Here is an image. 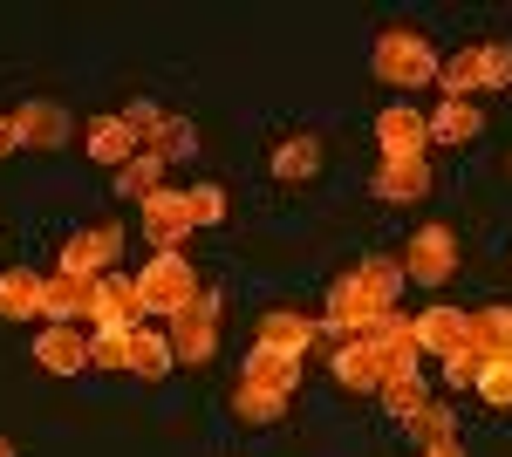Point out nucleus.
Returning <instances> with one entry per match:
<instances>
[{
  "label": "nucleus",
  "instance_id": "1",
  "mask_svg": "<svg viewBox=\"0 0 512 457\" xmlns=\"http://www.w3.org/2000/svg\"><path fill=\"white\" fill-rule=\"evenodd\" d=\"M376 82H390V89H424L437 82V48L417 28H390V35H376Z\"/></svg>",
  "mask_w": 512,
  "mask_h": 457
},
{
  "label": "nucleus",
  "instance_id": "2",
  "mask_svg": "<svg viewBox=\"0 0 512 457\" xmlns=\"http://www.w3.org/2000/svg\"><path fill=\"white\" fill-rule=\"evenodd\" d=\"M137 301H144V314L178 321V314L198 301V280H192V267H185V253H151V267L137 273Z\"/></svg>",
  "mask_w": 512,
  "mask_h": 457
},
{
  "label": "nucleus",
  "instance_id": "3",
  "mask_svg": "<svg viewBox=\"0 0 512 457\" xmlns=\"http://www.w3.org/2000/svg\"><path fill=\"white\" fill-rule=\"evenodd\" d=\"M383 314H390V301H383L362 273H342V280L328 287V328H335L342 342H349V335H369Z\"/></svg>",
  "mask_w": 512,
  "mask_h": 457
},
{
  "label": "nucleus",
  "instance_id": "4",
  "mask_svg": "<svg viewBox=\"0 0 512 457\" xmlns=\"http://www.w3.org/2000/svg\"><path fill=\"white\" fill-rule=\"evenodd\" d=\"M185 232H192V191H151L144 198V246H158V253H178L185 246Z\"/></svg>",
  "mask_w": 512,
  "mask_h": 457
},
{
  "label": "nucleus",
  "instance_id": "5",
  "mask_svg": "<svg viewBox=\"0 0 512 457\" xmlns=\"http://www.w3.org/2000/svg\"><path fill=\"white\" fill-rule=\"evenodd\" d=\"M403 273L417 280V287H444L451 273H458V239L444 226H424L410 246H403Z\"/></svg>",
  "mask_w": 512,
  "mask_h": 457
},
{
  "label": "nucleus",
  "instance_id": "6",
  "mask_svg": "<svg viewBox=\"0 0 512 457\" xmlns=\"http://www.w3.org/2000/svg\"><path fill=\"white\" fill-rule=\"evenodd\" d=\"M171 348H178V362H192V369L219 355V301H212V294H198V301L171 321Z\"/></svg>",
  "mask_w": 512,
  "mask_h": 457
},
{
  "label": "nucleus",
  "instance_id": "7",
  "mask_svg": "<svg viewBox=\"0 0 512 457\" xmlns=\"http://www.w3.org/2000/svg\"><path fill=\"white\" fill-rule=\"evenodd\" d=\"M137 280H123V273H103L96 280V301H89V321H96V335H137Z\"/></svg>",
  "mask_w": 512,
  "mask_h": 457
},
{
  "label": "nucleus",
  "instance_id": "8",
  "mask_svg": "<svg viewBox=\"0 0 512 457\" xmlns=\"http://www.w3.org/2000/svg\"><path fill=\"white\" fill-rule=\"evenodd\" d=\"M376 144H383V164L424 157V144H431V116H417L410 103H390V110L376 116Z\"/></svg>",
  "mask_w": 512,
  "mask_h": 457
},
{
  "label": "nucleus",
  "instance_id": "9",
  "mask_svg": "<svg viewBox=\"0 0 512 457\" xmlns=\"http://www.w3.org/2000/svg\"><path fill=\"white\" fill-rule=\"evenodd\" d=\"M117 246H123V226L76 232V239L62 246V273H76V280H103V273L117 267Z\"/></svg>",
  "mask_w": 512,
  "mask_h": 457
},
{
  "label": "nucleus",
  "instance_id": "10",
  "mask_svg": "<svg viewBox=\"0 0 512 457\" xmlns=\"http://www.w3.org/2000/svg\"><path fill=\"white\" fill-rule=\"evenodd\" d=\"M362 342L376 348V362H383V376H417V355H424V348H417V328H410V321H403V314H383V321H376V328H369V335H362Z\"/></svg>",
  "mask_w": 512,
  "mask_h": 457
},
{
  "label": "nucleus",
  "instance_id": "11",
  "mask_svg": "<svg viewBox=\"0 0 512 457\" xmlns=\"http://www.w3.org/2000/svg\"><path fill=\"white\" fill-rule=\"evenodd\" d=\"M410 328H417V348H424V355H451V348H465V342H472V314H458L451 301L424 307V314H417Z\"/></svg>",
  "mask_w": 512,
  "mask_h": 457
},
{
  "label": "nucleus",
  "instance_id": "12",
  "mask_svg": "<svg viewBox=\"0 0 512 457\" xmlns=\"http://www.w3.org/2000/svg\"><path fill=\"white\" fill-rule=\"evenodd\" d=\"M89 348H96V335H82V328H41L35 362L48 376H82L89 369Z\"/></svg>",
  "mask_w": 512,
  "mask_h": 457
},
{
  "label": "nucleus",
  "instance_id": "13",
  "mask_svg": "<svg viewBox=\"0 0 512 457\" xmlns=\"http://www.w3.org/2000/svg\"><path fill=\"white\" fill-rule=\"evenodd\" d=\"M89 301H96V280H76V273H48L41 314H48V328H76V321H89Z\"/></svg>",
  "mask_w": 512,
  "mask_h": 457
},
{
  "label": "nucleus",
  "instance_id": "14",
  "mask_svg": "<svg viewBox=\"0 0 512 457\" xmlns=\"http://www.w3.org/2000/svg\"><path fill=\"white\" fill-rule=\"evenodd\" d=\"M253 389H267V396H294L301 389V355H280V348H260L253 342V355H246V376Z\"/></svg>",
  "mask_w": 512,
  "mask_h": 457
},
{
  "label": "nucleus",
  "instance_id": "15",
  "mask_svg": "<svg viewBox=\"0 0 512 457\" xmlns=\"http://www.w3.org/2000/svg\"><path fill=\"white\" fill-rule=\"evenodd\" d=\"M14 137L28 151H55V144H69V116L55 110V103H21L14 110Z\"/></svg>",
  "mask_w": 512,
  "mask_h": 457
},
{
  "label": "nucleus",
  "instance_id": "16",
  "mask_svg": "<svg viewBox=\"0 0 512 457\" xmlns=\"http://www.w3.org/2000/svg\"><path fill=\"white\" fill-rule=\"evenodd\" d=\"M424 191H431V164H424V157L376 164V198H383V205H417Z\"/></svg>",
  "mask_w": 512,
  "mask_h": 457
},
{
  "label": "nucleus",
  "instance_id": "17",
  "mask_svg": "<svg viewBox=\"0 0 512 457\" xmlns=\"http://www.w3.org/2000/svg\"><path fill=\"white\" fill-rule=\"evenodd\" d=\"M82 144H89V157H96V164H110V171H123L130 157L144 151V144L130 137V123H123V116H96V123L82 130Z\"/></svg>",
  "mask_w": 512,
  "mask_h": 457
},
{
  "label": "nucleus",
  "instance_id": "18",
  "mask_svg": "<svg viewBox=\"0 0 512 457\" xmlns=\"http://www.w3.org/2000/svg\"><path fill=\"white\" fill-rule=\"evenodd\" d=\"M328 369H335L342 389H383V362H376V348L362 342V335H349V342L335 348V362H328Z\"/></svg>",
  "mask_w": 512,
  "mask_h": 457
},
{
  "label": "nucleus",
  "instance_id": "19",
  "mask_svg": "<svg viewBox=\"0 0 512 457\" xmlns=\"http://www.w3.org/2000/svg\"><path fill=\"white\" fill-rule=\"evenodd\" d=\"M315 171H321V144L308 137V130L280 137V151H274V178H280V185H308Z\"/></svg>",
  "mask_w": 512,
  "mask_h": 457
},
{
  "label": "nucleus",
  "instance_id": "20",
  "mask_svg": "<svg viewBox=\"0 0 512 457\" xmlns=\"http://www.w3.org/2000/svg\"><path fill=\"white\" fill-rule=\"evenodd\" d=\"M171 362H178L171 335H158V328H137V335H130V376L158 382V376H171Z\"/></svg>",
  "mask_w": 512,
  "mask_h": 457
},
{
  "label": "nucleus",
  "instance_id": "21",
  "mask_svg": "<svg viewBox=\"0 0 512 457\" xmlns=\"http://www.w3.org/2000/svg\"><path fill=\"white\" fill-rule=\"evenodd\" d=\"M41 294H48V280H41V273H0V314L35 321V314H41Z\"/></svg>",
  "mask_w": 512,
  "mask_h": 457
},
{
  "label": "nucleus",
  "instance_id": "22",
  "mask_svg": "<svg viewBox=\"0 0 512 457\" xmlns=\"http://www.w3.org/2000/svg\"><path fill=\"white\" fill-rule=\"evenodd\" d=\"M308 342H315V321H301V314H267V321H260V348L308 355Z\"/></svg>",
  "mask_w": 512,
  "mask_h": 457
},
{
  "label": "nucleus",
  "instance_id": "23",
  "mask_svg": "<svg viewBox=\"0 0 512 457\" xmlns=\"http://www.w3.org/2000/svg\"><path fill=\"white\" fill-rule=\"evenodd\" d=\"M478 130H485L478 103H444V110L431 116V144H472Z\"/></svg>",
  "mask_w": 512,
  "mask_h": 457
},
{
  "label": "nucleus",
  "instance_id": "24",
  "mask_svg": "<svg viewBox=\"0 0 512 457\" xmlns=\"http://www.w3.org/2000/svg\"><path fill=\"white\" fill-rule=\"evenodd\" d=\"M472 342H478V355L512 362V307H485V314H472Z\"/></svg>",
  "mask_w": 512,
  "mask_h": 457
},
{
  "label": "nucleus",
  "instance_id": "25",
  "mask_svg": "<svg viewBox=\"0 0 512 457\" xmlns=\"http://www.w3.org/2000/svg\"><path fill=\"white\" fill-rule=\"evenodd\" d=\"M117 191H123V198H137V205H144L151 191H164V157H158V151H137V157L117 171Z\"/></svg>",
  "mask_w": 512,
  "mask_h": 457
},
{
  "label": "nucleus",
  "instance_id": "26",
  "mask_svg": "<svg viewBox=\"0 0 512 457\" xmlns=\"http://www.w3.org/2000/svg\"><path fill=\"white\" fill-rule=\"evenodd\" d=\"M383 403H390L396 423H417L424 410H431V396H424V382H417V376H383Z\"/></svg>",
  "mask_w": 512,
  "mask_h": 457
},
{
  "label": "nucleus",
  "instance_id": "27",
  "mask_svg": "<svg viewBox=\"0 0 512 457\" xmlns=\"http://www.w3.org/2000/svg\"><path fill=\"white\" fill-rule=\"evenodd\" d=\"M144 151H158L164 164H178V157H192V151H198V130H192V123H178V116H164V130L151 137V144H144Z\"/></svg>",
  "mask_w": 512,
  "mask_h": 457
},
{
  "label": "nucleus",
  "instance_id": "28",
  "mask_svg": "<svg viewBox=\"0 0 512 457\" xmlns=\"http://www.w3.org/2000/svg\"><path fill=\"white\" fill-rule=\"evenodd\" d=\"M478 396H485L492 410H512V362L485 355V369H478Z\"/></svg>",
  "mask_w": 512,
  "mask_h": 457
},
{
  "label": "nucleus",
  "instance_id": "29",
  "mask_svg": "<svg viewBox=\"0 0 512 457\" xmlns=\"http://www.w3.org/2000/svg\"><path fill=\"white\" fill-rule=\"evenodd\" d=\"M280 403H287V396H267V389H253V382H239V389H233V410L246 423H274Z\"/></svg>",
  "mask_w": 512,
  "mask_h": 457
},
{
  "label": "nucleus",
  "instance_id": "30",
  "mask_svg": "<svg viewBox=\"0 0 512 457\" xmlns=\"http://www.w3.org/2000/svg\"><path fill=\"white\" fill-rule=\"evenodd\" d=\"M478 89H512V48H499V41L478 48Z\"/></svg>",
  "mask_w": 512,
  "mask_h": 457
},
{
  "label": "nucleus",
  "instance_id": "31",
  "mask_svg": "<svg viewBox=\"0 0 512 457\" xmlns=\"http://www.w3.org/2000/svg\"><path fill=\"white\" fill-rule=\"evenodd\" d=\"M478 369H485L478 342H465V348H451V355H444V382H451V389H478Z\"/></svg>",
  "mask_w": 512,
  "mask_h": 457
},
{
  "label": "nucleus",
  "instance_id": "32",
  "mask_svg": "<svg viewBox=\"0 0 512 457\" xmlns=\"http://www.w3.org/2000/svg\"><path fill=\"white\" fill-rule=\"evenodd\" d=\"M355 273H362V280H369V287H376L390 307H396V294H403V280H410V273H403V260H362Z\"/></svg>",
  "mask_w": 512,
  "mask_h": 457
},
{
  "label": "nucleus",
  "instance_id": "33",
  "mask_svg": "<svg viewBox=\"0 0 512 457\" xmlns=\"http://www.w3.org/2000/svg\"><path fill=\"white\" fill-rule=\"evenodd\" d=\"M89 369H130V335H96Z\"/></svg>",
  "mask_w": 512,
  "mask_h": 457
},
{
  "label": "nucleus",
  "instance_id": "34",
  "mask_svg": "<svg viewBox=\"0 0 512 457\" xmlns=\"http://www.w3.org/2000/svg\"><path fill=\"white\" fill-rule=\"evenodd\" d=\"M226 219V191L219 185H198L192 191V226H219Z\"/></svg>",
  "mask_w": 512,
  "mask_h": 457
},
{
  "label": "nucleus",
  "instance_id": "35",
  "mask_svg": "<svg viewBox=\"0 0 512 457\" xmlns=\"http://www.w3.org/2000/svg\"><path fill=\"white\" fill-rule=\"evenodd\" d=\"M123 123H130V137H137V144H151V137L164 130V110H158V103H130Z\"/></svg>",
  "mask_w": 512,
  "mask_h": 457
},
{
  "label": "nucleus",
  "instance_id": "36",
  "mask_svg": "<svg viewBox=\"0 0 512 457\" xmlns=\"http://www.w3.org/2000/svg\"><path fill=\"white\" fill-rule=\"evenodd\" d=\"M410 437H417V444H444V437H451V410H444V403H431L424 417L410 423Z\"/></svg>",
  "mask_w": 512,
  "mask_h": 457
},
{
  "label": "nucleus",
  "instance_id": "37",
  "mask_svg": "<svg viewBox=\"0 0 512 457\" xmlns=\"http://www.w3.org/2000/svg\"><path fill=\"white\" fill-rule=\"evenodd\" d=\"M424 457H465V444H458V437H444V444H424Z\"/></svg>",
  "mask_w": 512,
  "mask_h": 457
},
{
  "label": "nucleus",
  "instance_id": "38",
  "mask_svg": "<svg viewBox=\"0 0 512 457\" xmlns=\"http://www.w3.org/2000/svg\"><path fill=\"white\" fill-rule=\"evenodd\" d=\"M14 144H21V137H14V116H0V157L14 151Z\"/></svg>",
  "mask_w": 512,
  "mask_h": 457
},
{
  "label": "nucleus",
  "instance_id": "39",
  "mask_svg": "<svg viewBox=\"0 0 512 457\" xmlns=\"http://www.w3.org/2000/svg\"><path fill=\"white\" fill-rule=\"evenodd\" d=\"M0 457H14V444H7V437H0Z\"/></svg>",
  "mask_w": 512,
  "mask_h": 457
}]
</instances>
